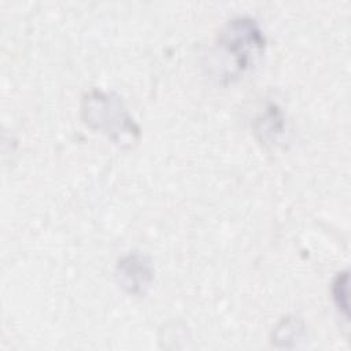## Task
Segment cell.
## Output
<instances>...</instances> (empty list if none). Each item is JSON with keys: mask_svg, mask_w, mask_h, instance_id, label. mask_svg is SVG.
Listing matches in <instances>:
<instances>
[{"mask_svg": "<svg viewBox=\"0 0 351 351\" xmlns=\"http://www.w3.org/2000/svg\"><path fill=\"white\" fill-rule=\"evenodd\" d=\"M117 280L129 293L144 295L154 280L151 261L138 252L125 255L117 263Z\"/></svg>", "mask_w": 351, "mask_h": 351, "instance_id": "3957f363", "label": "cell"}, {"mask_svg": "<svg viewBox=\"0 0 351 351\" xmlns=\"http://www.w3.org/2000/svg\"><path fill=\"white\" fill-rule=\"evenodd\" d=\"M266 37L256 19L236 16L219 30L214 55L219 60L215 77L222 82H233L250 71L262 58Z\"/></svg>", "mask_w": 351, "mask_h": 351, "instance_id": "6da1fadb", "label": "cell"}, {"mask_svg": "<svg viewBox=\"0 0 351 351\" xmlns=\"http://www.w3.org/2000/svg\"><path fill=\"white\" fill-rule=\"evenodd\" d=\"M332 299L336 306L337 313L341 318H344L346 322H348L350 314H348V271L343 270L336 274L333 282H332Z\"/></svg>", "mask_w": 351, "mask_h": 351, "instance_id": "277c9868", "label": "cell"}, {"mask_svg": "<svg viewBox=\"0 0 351 351\" xmlns=\"http://www.w3.org/2000/svg\"><path fill=\"white\" fill-rule=\"evenodd\" d=\"M81 117L90 129L104 133L122 148H132L140 138L138 125L115 93L99 89L86 92L81 101Z\"/></svg>", "mask_w": 351, "mask_h": 351, "instance_id": "7a4b0ae2", "label": "cell"}]
</instances>
